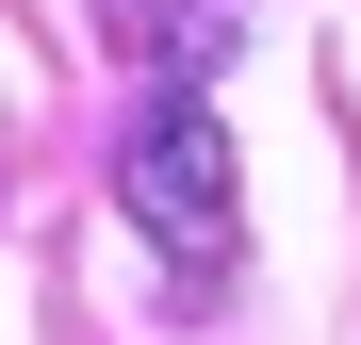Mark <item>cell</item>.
Returning <instances> with one entry per match:
<instances>
[{"label":"cell","instance_id":"cell-1","mask_svg":"<svg viewBox=\"0 0 361 345\" xmlns=\"http://www.w3.org/2000/svg\"><path fill=\"white\" fill-rule=\"evenodd\" d=\"M115 198H132V230H148L164 263H197V279L230 263V198H247V181H230V132H214V99H197V83H164V99L132 115Z\"/></svg>","mask_w":361,"mask_h":345},{"label":"cell","instance_id":"cell-2","mask_svg":"<svg viewBox=\"0 0 361 345\" xmlns=\"http://www.w3.org/2000/svg\"><path fill=\"white\" fill-rule=\"evenodd\" d=\"M99 17L132 33V49H180V0H99Z\"/></svg>","mask_w":361,"mask_h":345}]
</instances>
